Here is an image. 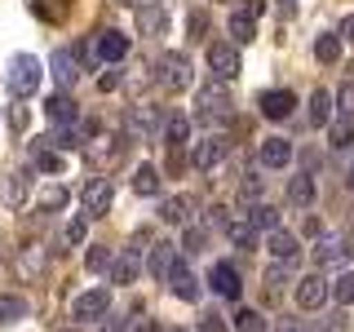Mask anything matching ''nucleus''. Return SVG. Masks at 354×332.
<instances>
[{
	"label": "nucleus",
	"instance_id": "f8f14e48",
	"mask_svg": "<svg viewBox=\"0 0 354 332\" xmlns=\"http://www.w3.org/2000/svg\"><path fill=\"white\" fill-rule=\"evenodd\" d=\"M49 71H53V80H58V89H66V93H71L75 80H80V58H75L71 49H53Z\"/></svg>",
	"mask_w": 354,
	"mask_h": 332
},
{
	"label": "nucleus",
	"instance_id": "473e14b6",
	"mask_svg": "<svg viewBox=\"0 0 354 332\" xmlns=\"http://www.w3.org/2000/svg\"><path fill=\"white\" fill-rule=\"evenodd\" d=\"M5 204L9 208H22V204H27V169H18V173L5 177Z\"/></svg>",
	"mask_w": 354,
	"mask_h": 332
},
{
	"label": "nucleus",
	"instance_id": "8fccbe9b",
	"mask_svg": "<svg viewBox=\"0 0 354 332\" xmlns=\"http://www.w3.org/2000/svg\"><path fill=\"white\" fill-rule=\"evenodd\" d=\"M97 89H102V93H111V89H120V71H115V62H111L106 71L97 75Z\"/></svg>",
	"mask_w": 354,
	"mask_h": 332
},
{
	"label": "nucleus",
	"instance_id": "e433bc0d",
	"mask_svg": "<svg viewBox=\"0 0 354 332\" xmlns=\"http://www.w3.org/2000/svg\"><path fill=\"white\" fill-rule=\"evenodd\" d=\"M18 319H27V302L14 293H0V324H18Z\"/></svg>",
	"mask_w": 354,
	"mask_h": 332
},
{
	"label": "nucleus",
	"instance_id": "4be33fe9",
	"mask_svg": "<svg viewBox=\"0 0 354 332\" xmlns=\"http://www.w3.org/2000/svg\"><path fill=\"white\" fill-rule=\"evenodd\" d=\"M221 230H226V239L235 243V248H257V226L248 221V213H243V217H235V213H230Z\"/></svg>",
	"mask_w": 354,
	"mask_h": 332
},
{
	"label": "nucleus",
	"instance_id": "a878e982",
	"mask_svg": "<svg viewBox=\"0 0 354 332\" xmlns=\"http://www.w3.org/2000/svg\"><path fill=\"white\" fill-rule=\"evenodd\" d=\"M49 142H53L58 151H75V147H84V142H88V133H84V120H80V124H53Z\"/></svg>",
	"mask_w": 354,
	"mask_h": 332
},
{
	"label": "nucleus",
	"instance_id": "6e6552de",
	"mask_svg": "<svg viewBox=\"0 0 354 332\" xmlns=\"http://www.w3.org/2000/svg\"><path fill=\"white\" fill-rule=\"evenodd\" d=\"M350 239H341V235H319V243L310 248V257H315V266L324 270V266H346L350 261Z\"/></svg>",
	"mask_w": 354,
	"mask_h": 332
},
{
	"label": "nucleus",
	"instance_id": "de8ad7c7",
	"mask_svg": "<svg viewBox=\"0 0 354 332\" xmlns=\"http://www.w3.org/2000/svg\"><path fill=\"white\" fill-rule=\"evenodd\" d=\"M310 332H346V315H341V310H332V315H328V319H319V324L310 328Z\"/></svg>",
	"mask_w": 354,
	"mask_h": 332
},
{
	"label": "nucleus",
	"instance_id": "5701e85b",
	"mask_svg": "<svg viewBox=\"0 0 354 332\" xmlns=\"http://www.w3.org/2000/svg\"><path fill=\"white\" fill-rule=\"evenodd\" d=\"M97 58L102 62H124L129 58V36H120V31H97Z\"/></svg>",
	"mask_w": 354,
	"mask_h": 332
},
{
	"label": "nucleus",
	"instance_id": "423d86ee",
	"mask_svg": "<svg viewBox=\"0 0 354 332\" xmlns=\"http://www.w3.org/2000/svg\"><path fill=\"white\" fill-rule=\"evenodd\" d=\"M169 120L160 116V107H151V102H142V107H133L129 111V120H124V129H129V138L133 142H147V138H155Z\"/></svg>",
	"mask_w": 354,
	"mask_h": 332
},
{
	"label": "nucleus",
	"instance_id": "a18cd8bd",
	"mask_svg": "<svg viewBox=\"0 0 354 332\" xmlns=\"http://www.w3.org/2000/svg\"><path fill=\"white\" fill-rule=\"evenodd\" d=\"M204 31H208V14L195 9V14L186 18V40H204Z\"/></svg>",
	"mask_w": 354,
	"mask_h": 332
},
{
	"label": "nucleus",
	"instance_id": "412c9836",
	"mask_svg": "<svg viewBox=\"0 0 354 332\" xmlns=\"http://www.w3.org/2000/svg\"><path fill=\"white\" fill-rule=\"evenodd\" d=\"M31 160H36V169H40V173H62V169H66L62 151H58V147H53V142H49V133L31 142Z\"/></svg>",
	"mask_w": 354,
	"mask_h": 332
},
{
	"label": "nucleus",
	"instance_id": "37998d69",
	"mask_svg": "<svg viewBox=\"0 0 354 332\" xmlns=\"http://www.w3.org/2000/svg\"><path fill=\"white\" fill-rule=\"evenodd\" d=\"M337 111H341V116H350V120H354V80H346V84L337 89Z\"/></svg>",
	"mask_w": 354,
	"mask_h": 332
},
{
	"label": "nucleus",
	"instance_id": "2f4dec72",
	"mask_svg": "<svg viewBox=\"0 0 354 332\" xmlns=\"http://www.w3.org/2000/svg\"><path fill=\"white\" fill-rule=\"evenodd\" d=\"M160 169H155V164H138V169H133V191L138 195H160Z\"/></svg>",
	"mask_w": 354,
	"mask_h": 332
},
{
	"label": "nucleus",
	"instance_id": "603ef678",
	"mask_svg": "<svg viewBox=\"0 0 354 332\" xmlns=\"http://www.w3.org/2000/svg\"><path fill=\"white\" fill-rule=\"evenodd\" d=\"M239 14H248V18H261V14H266V0H243V5H239Z\"/></svg>",
	"mask_w": 354,
	"mask_h": 332
},
{
	"label": "nucleus",
	"instance_id": "0eeeda50",
	"mask_svg": "<svg viewBox=\"0 0 354 332\" xmlns=\"http://www.w3.org/2000/svg\"><path fill=\"white\" fill-rule=\"evenodd\" d=\"M208 71H213L217 80H235L239 75V49L230 40H213L208 44Z\"/></svg>",
	"mask_w": 354,
	"mask_h": 332
},
{
	"label": "nucleus",
	"instance_id": "f3484780",
	"mask_svg": "<svg viewBox=\"0 0 354 332\" xmlns=\"http://www.w3.org/2000/svg\"><path fill=\"white\" fill-rule=\"evenodd\" d=\"M173 266H177V248H173V243H169V239L151 243V257H147V270H151V279H164V284H169Z\"/></svg>",
	"mask_w": 354,
	"mask_h": 332
},
{
	"label": "nucleus",
	"instance_id": "4d7b16f0",
	"mask_svg": "<svg viewBox=\"0 0 354 332\" xmlns=\"http://www.w3.org/2000/svg\"><path fill=\"white\" fill-rule=\"evenodd\" d=\"M138 332H160V328H155V324H138Z\"/></svg>",
	"mask_w": 354,
	"mask_h": 332
},
{
	"label": "nucleus",
	"instance_id": "c756f323",
	"mask_svg": "<svg viewBox=\"0 0 354 332\" xmlns=\"http://www.w3.org/2000/svg\"><path fill=\"white\" fill-rule=\"evenodd\" d=\"M66 204H71V191H66V186H44V191H36L40 213H62Z\"/></svg>",
	"mask_w": 354,
	"mask_h": 332
},
{
	"label": "nucleus",
	"instance_id": "09e8293b",
	"mask_svg": "<svg viewBox=\"0 0 354 332\" xmlns=\"http://www.w3.org/2000/svg\"><path fill=\"white\" fill-rule=\"evenodd\" d=\"M239 195H243V204H261V177H243Z\"/></svg>",
	"mask_w": 354,
	"mask_h": 332
},
{
	"label": "nucleus",
	"instance_id": "c85d7f7f",
	"mask_svg": "<svg viewBox=\"0 0 354 332\" xmlns=\"http://www.w3.org/2000/svg\"><path fill=\"white\" fill-rule=\"evenodd\" d=\"M186 142H191V116H169V124H164V147L182 151Z\"/></svg>",
	"mask_w": 354,
	"mask_h": 332
},
{
	"label": "nucleus",
	"instance_id": "4468645a",
	"mask_svg": "<svg viewBox=\"0 0 354 332\" xmlns=\"http://www.w3.org/2000/svg\"><path fill=\"white\" fill-rule=\"evenodd\" d=\"M208 284H213V293H217V297H226V302H239V293H243L239 270H235L230 261H217L213 270H208Z\"/></svg>",
	"mask_w": 354,
	"mask_h": 332
},
{
	"label": "nucleus",
	"instance_id": "a19ab883",
	"mask_svg": "<svg viewBox=\"0 0 354 332\" xmlns=\"http://www.w3.org/2000/svg\"><path fill=\"white\" fill-rule=\"evenodd\" d=\"M36 14L44 22H62L66 18V0H36Z\"/></svg>",
	"mask_w": 354,
	"mask_h": 332
},
{
	"label": "nucleus",
	"instance_id": "7c9ffc66",
	"mask_svg": "<svg viewBox=\"0 0 354 332\" xmlns=\"http://www.w3.org/2000/svg\"><path fill=\"white\" fill-rule=\"evenodd\" d=\"M328 147L332 151H350L354 147V120L350 116H341V120H332V124H328Z\"/></svg>",
	"mask_w": 354,
	"mask_h": 332
},
{
	"label": "nucleus",
	"instance_id": "6e6d98bb",
	"mask_svg": "<svg viewBox=\"0 0 354 332\" xmlns=\"http://www.w3.org/2000/svg\"><path fill=\"white\" fill-rule=\"evenodd\" d=\"M341 40H350V44H354V14L341 22Z\"/></svg>",
	"mask_w": 354,
	"mask_h": 332
},
{
	"label": "nucleus",
	"instance_id": "49530a36",
	"mask_svg": "<svg viewBox=\"0 0 354 332\" xmlns=\"http://www.w3.org/2000/svg\"><path fill=\"white\" fill-rule=\"evenodd\" d=\"M84 230H88V217H71V221H66V230H62V239L66 243H84Z\"/></svg>",
	"mask_w": 354,
	"mask_h": 332
},
{
	"label": "nucleus",
	"instance_id": "ea45409f",
	"mask_svg": "<svg viewBox=\"0 0 354 332\" xmlns=\"http://www.w3.org/2000/svg\"><path fill=\"white\" fill-rule=\"evenodd\" d=\"M266 328H270V324H266L261 310H248V306H243L239 315H235V332H266Z\"/></svg>",
	"mask_w": 354,
	"mask_h": 332
},
{
	"label": "nucleus",
	"instance_id": "9d476101",
	"mask_svg": "<svg viewBox=\"0 0 354 332\" xmlns=\"http://www.w3.org/2000/svg\"><path fill=\"white\" fill-rule=\"evenodd\" d=\"M328 293H332V284L319 270L306 275V279H297V306H301V310H319V306L328 302Z\"/></svg>",
	"mask_w": 354,
	"mask_h": 332
},
{
	"label": "nucleus",
	"instance_id": "39448f33",
	"mask_svg": "<svg viewBox=\"0 0 354 332\" xmlns=\"http://www.w3.org/2000/svg\"><path fill=\"white\" fill-rule=\"evenodd\" d=\"M111 315V293L106 288H88V293H80L71 302V319L75 324H97V319Z\"/></svg>",
	"mask_w": 354,
	"mask_h": 332
},
{
	"label": "nucleus",
	"instance_id": "3c124183",
	"mask_svg": "<svg viewBox=\"0 0 354 332\" xmlns=\"http://www.w3.org/2000/svg\"><path fill=\"white\" fill-rule=\"evenodd\" d=\"M9 124H14L18 133L27 129V107H22V98H18V102H14V111H9Z\"/></svg>",
	"mask_w": 354,
	"mask_h": 332
},
{
	"label": "nucleus",
	"instance_id": "cd10ccee",
	"mask_svg": "<svg viewBox=\"0 0 354 332\" xmlns=\"http://www.w3.org/2000/svg\"><path fill=\"white\" fill-rule=\"evenodd\" d=\"M332 107H337V93H328V89H315V93H310V124H315V129L332 124Z\"/></svg>",
	"mask_w": 354,
	"mask_h": 332
},
{
	"label": "nucleus",
	"instance_id": "7ed1b4c3",
	"mask_svg": "<svg viewBox=\"0 0 354 332\" xmlns=\"http://www.w3.org/2000/svg\"><path fill=\"white\" fill-rule=\"evenodd\" d=\"M155 66H160L155 75H160V84L169 89V93H182V89L195 84V66H191V58H186V53H164Z\"/></svg>",
	"mask_w": 354,
	"mask_h": 332
},
{
	"label": "nucleus",
	"instance_id": "f257e3e1",
	"mask_svg": "<svg viewBox=\"0 0 354 332\" xmlns=\"http://www.w3.org/2000/svg\"><path fill=\"white\" fill-rule=\"evenodd\" d=\"M44 80V62H36V53H14L5 66V84L14 98H36V89Z\"/></svg>",
	"mask_w": 354,
	"mask_h": 332
},
{
	"label": "nucleus",
	"instance_id": "1a4fd4ad",
	"mask_svg": "<svg viewBox=\"0 0 354 332\" xmlns=\"http://www.w3.org/2000/svg\"><path fill=\"white\" fill-rule=\"evenodd\" d=\"M221 160H226V138H221V133H208L204 142H195V151H191V164H195L199 173H213Z\"/></svg>",
	"mask_w": 354,
	"mask_h": 332
},
{
	"label": "nucleus",
	"instance_id": "79ce46f5",
	"mask_svg": "<svg viewBox=\"0 0 354 332\" xmlns=\"http://www.w3.org/2000/svg\"><path fill=\"white\" fill-rule=\"evenodd\" d=\"M182 248H186V252H204V248H208V230H204V226H186Z\"/></svg>",
	"mask_w": 354,
	"mask_h": 332
},
{
	"label": "nucleus",
	"instance_id": "c03bdc74",
	"mask_svg": "<svg viewBox=\"0 0 354 332\" xmlns=\"http://www.w3.org/2000/svg\"><path fill=\"white\" fill-rule=\"evenodd\" d=\"M283 284H288V261H274L270 270H266V288H270V293H279Z\"/></svg>",
	"mask_w": 354,
	"mask_h": 332
},
{
	"label": "nucleus",
	"instance_id": "13d9d810",
	"mask_svg": "<svg viewBox=\"0 0 354 332\" xmlns=\"http://www.w3.org/2000/svg\"><path fill=\"white\" fill-rule=\"evenodd\" d=\"M120 5H133V9H138V5H147V0H120Z\"/></svg>",
	"mask_w": 354,
	"mask_h": 332
},
{
	"label": "nucleus",
	"instance_id": "5fc2aeb1",
	"mask_svg": "<svg viewBox=\"0 0 354 332\" xmlns=\"http://www.w3.org/2000/svg\"><path fill=\"white\" fill-rule=\"evenodd\" d=\"M274 332H310V328L301 324V319H283V324H279V328H274Z\"/></svg>",
	"mask_w": 354,
	"mask_h": 332
},
{
	"label": "nucleus",
	"instance_id": "c9c22d12",
	"mask_svg": "<svg viewBox=\"0 0 354 332\" xmlns=\"http://www.w3.org/2000/svg\"><path fill=\"white\" fill-rule=\"evenodd\" d=\"M230 36H235V44H248V40H257V18H248V14H230Z\"/></svg>",
	"mask_w": 354,
	"mask_h": 332
},
{
	"label": "nucleus",
	"instance_id": "72a5a7b5",
	"mask_svg": "<svg viewBox=\"0 0 354 332\" xmlns=\"http://www.w3.org/2000/svg\"><path fill=\"white\" fill-rule=\"evenodd\" d=\"M315 58L319 62H341V31H324V36L315 40Z\"/></svg>",
	"mask_w": 354,
	"mask_h": 332
},
{
	"label": "nucleus",
	"instance_id": "bf43d9fd",
	"mask_svg": "<svg viewBox=\"0 0 354 332\" xmlns=\"http://www.w3.org/2000/svg\"><path fill=\"white\" fill-rule=\"evenodd\" d=\"M346 182H350V191H354V164H350V173H346Z\"/></svg>",
	"mask_w": 354,
	"mask_h": 332
},
{
	"label": "nucleus",
	"instance_id": "dca6fc26",
	"mask_svg": "<svg viewBox=\"0 0 354 332\" xmlns=\"http://www.w3.org/2000/svg\"><path fill=\"white\" fill-rule=\"evenodd\" d=\"M169 288H173V297H182V302H199V297H204V288H199L195 270H191V266H186L182 257H177L173 275H169Z\"/></svg>",
	"mask_w": 354,
	"mask_h": 332
},
{
	"label": "nucleus",
	"instance_id": "bb28decb",
	"mask_svg": "<svg viewBox=\"0 0 354 332\" xmlns=\"http://www.w3.org/2000/svg\"><path fill=\"white\" fill-rule=\"evenodd\" d=\"M288 204H297V208L315 204V177H310V173H292V177H288Z\"/></svg>",
	"mask_w": 354,
	"mask_h": 332
},
{
	"label": "nucleus",
	"instance_id": "aec40b11",
	"mask_svg": "<svg viewBox=\"0 0 354 332\" xmlns=\"http://www.w3.org/2000/svg\"><path fill=\"white\" fill-rule=\"evenodd\" d=\"M257 160L266 169H288V164H292V142L288 138H266L257 147Z\"/></svg>",
	"mask_w": 354,
	"mask_h": 332
},
{
	"label": "nucleus",
	"instance_id": "f704fd0d",
	"mask_svg": "<svg viewBox=\"0 0 354 332\" xmlns=\"http://www.w3.org/2000/svg\"><path fill=\"white\" fill-rule=\"evenodd\" d=\"M248 221H252L257 230H266V235H270V230H279V208H274V204H252V208H248Z\"/></svg>",
	"mask_w": 354,
	"mask_h": 332
},
{
	"label": "nucleus",
	"instance_id": "20e7f679",
	"mask_svg": "<svg viewBox=\"0 0 354 332\" xmlns=\"http://www.w3.org/2000/svg\"><path fill=\"white\" fill-rule=\"evenodd\" d=\"M111 204H115V182H111V177H88V186H84V195H80L84 217L88 221H93V217H106Z\"/></svg>",
	"mask_w": 354,
	"mask_h": 332
},
{
	"label": "nucleus",
	"instance_id": "ddd939ff",
	"mask_svg": "<svg viewBox=\"0 0 354 332\" xmlns=\"http://www.w3.org/2000/svg\"><path fill=\"white\" fill-rule=\"evenodd\" d=\"M124 147L129 142L124 138H93V142H84V155H88V164H120L124 160Z\"/></svg>",
	"mask_w": 354,
	"mask_h": 332
},
{
	"label": "nucleus",
	"instance_id": "4c0bfd02",
	"mask_svg": "<svg viewBox=\"0 0 354 332\" xmlns=\"http://www.w3.org/2000/svg\"><path fill=\"white\" fill-rule=\"evenodd\" d=\"M332 302L337 306H354V270H341L332 279Z\"/></svg>",
	"mask_w": 354,
	"mask_h": 332
},
{
	"label": "nucleus",
	"instance_id": "58836bf2",
	"mask_svg": "<svg viewBox=\"0 0 354 332\" xmlns=\"http://www.w3.org/2000/svg\"><path fill=\"white\" fill-rule=\"evenodd\" d=\"M111 261H115V252H111L106 243H93V248L84 252V266H88V270H93V275H102V270H111Z\"/></svg>",
	"mask_w": 354,
	"mask_h": 332
},
{
	"label": "nucleus",
	"instance_id": "2eb2a0df",
	"mask_svg": "<svg viewBox=\"0 0 354 332\" xmlns=\"http://www.w3.org/2000/svg\"><path fill=\"white\" fill-rule=\"evenodd\" d=\"M266 248H270L274 261H288V266H297V257H301V239H297L292 230H283V226L266 235Z\"/></svg>",
	"mask_w": 354,
	"mask_h": 332
},
{
	"label": "nucleus",
	"instance_id": "a211bd4d",
	"mask_svg": "<svg viewBox=\"0 0 354 332\" xmlns=\"http://www.w3.org/2000/svg\"><path fill=\"white\" fill-rule=\"evenodd\" d=\"M44 116H49L53 124H80V107H75V98L66 93V89H58V93L44 102Z\"/></svg>",
	"mask_w": 354,
	"mask_h": 332
},
{
	"label": "nucleus",
	"instance_id": "9b49d317",
	"mask_svg": "<svg viewBox=\"0 0 354 332\" xmlns=\"http://www.w3.org/2000/svg\"><path fill=\"white\" fill-rule=\"evenodd\" d=\"M257 107H261L266 120H288L292 107H297V93H292V89H266V93L257 98Z\"/></svg>",
	"mask_w": 354,
	"mask_h": 332
},
{
	"label": "nucleus",
	"instance_id": "6ab92c4d",
	"mask_svg": "<svg viewBox=\"0 0 354 332\" xmlns=\"http://www.w3.org/2000/svg\"><path fill=\"white\" fill-rule=\"evenodd\" d=\"M138 31H142V36H164V31H169V14H164L160 0L138 5Z\"/></svg>",
	"mask_w": 354,
	"mask_h": 332
},
{
	"label": "nucleus",
	"instance_id": "f03ea898",
	"mask_svg": "<svg viewBox=\"0 0 354 332\" xmlns=\"http://www.w3.org/2000/svg\"><path fill=\"white\" fill-rule=\"evenodd\" d=\"M230 116H235V111H230V93L221 89V80L199 89V98H195V120L199 124L221 129V124H230Z\"/></svg>",
	"mask_w": 354,
	"mask_h": 332
},
{
	"label": "nucleus",
	"instance_id": "393cba45",
	"mask_svg": "<svg viewBox=\"0 0 354 332\" xmlns=\"http://www.w3.org/2000/svg\"><path fill=\"white\" fill-rule=\"evenodd\" d=\"M138 270H142V252L124 248L115 261H111V284H133V279H138Z\"/></svg>",
	"mask_w": 354,
	"mask_h": 332
},
{
	"label": "nucleus",
	"instance_id": "b1692460",
	"mask_svg": "<svg viewBox=\"0 0 354 332\" xmlns=\"http://www.w3.org/2000/svg\"><path fill=\"white\" fill-rule=\"evenodd\" d=\"M191 208H195L191 195H173V199L160 204V221H169V226H191Z\"/></svg>",
	"mask_w": 354,
	"mask_h": 332
},
{
	"label": "nucleus",
	"instance_id": "864d4df0",
	"mask_svg": "<svg viewBox=\"0 0 354 332\" xmlns=\"http://www.w3.org/2000/svg\"><path fill=\"white\" fill-rule=\"evenodd\" d=\"M199 332H230V328H226V319H217V315H208V319H204V324H199Z\"/></svg>",
	"mask_w": 354,
	"mask_h": 332
}]
</instances>
